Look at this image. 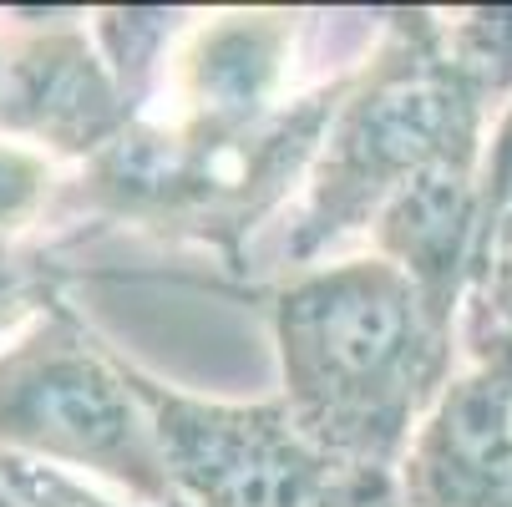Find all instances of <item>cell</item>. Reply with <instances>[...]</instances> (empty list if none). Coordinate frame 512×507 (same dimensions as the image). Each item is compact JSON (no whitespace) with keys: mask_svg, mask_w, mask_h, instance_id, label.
<instances>
[{"mask_svg":"<svg viewBox=\"0 0 512 507\" xmlns=\"http://www.w3.org/2000/svg\"><path fill=\"white\" fill-rule=\"evenodd\" d=\"M269 320L295 426L340 472H396L452 381V325L381 254L295 274Z\"/></svg>","mask_w":512,"mask_h":507,"instance_id":"1","label":"cell"},{"mask_svg":"<svg viewBox=\"0 0 512 507\" xmlns=\"http://www.w3.org/2000/svg\"><path fill=\"white\" fill-rule=\"evenodd\" d=\"M492 102L447 56L442 21L401 11L381 56L350 77L345 102L315 153L305 208L289 224L284 259L310 264L340 234L376 224L386 198L411 183L426 163L482 148Z\"/></svg>","mask_w":512,"mask_h":507,"instance_id":"2","label":"cell"},{"mask_svg":"<svg viewBox=\"0 0 512 507\" xmlns=\"http://www.w3.org/2000/svg\"><path fill=\"white\" fill-rule=\"evenodd\" d=\"M0 452L97 472L142 507L178 502L132 371L61 310L0 350Z\"/></svg>","mask_w":512,"mask_h":507,"instance_id":"3","label":"cell"},{"mask_svg":"<svg viewBox=\"0 0 512 507\" xmlns=\"http://www.w3.org/2000/svg\"><path fill=\"white\" fill-rule=\"evenodd\" d=\"M132 386L183 507H315L340 477L284 401H203L137 371Z\"/></svg>","mask_w":512,"mask_h":507,"instance_id":"4","label":"cell"},{"mask_svg":"<svg viewBox=\"0 0 512 507\" xmlns=\"http://www.w3.org/2000/svg\"><path fill=\"white\" fill-rule=\"evenodd\" d=\"M411 507H512V360L447 381L396 467Z\"/></svg>","mask_w":512,"mask_h":507,"instance_id":"5","label":"cell"},{"mask_svg":"<svg viewBox=\"0 0 512 507\" xmlns=\"http://www.w3.org/2000/svg\"><path fill=\"white\" fill-rule=\"evenodd\" d=\"M376 254L396 264L431 305V315L452 325L462 284H472L477 229H482V148H462L426 163L401 183L376 213Z\"/></svg>","mask_w":512,"mask_h":507,"instance_id":"6","label":"cell"},{"mask_svg":"<svg viewBox=\"0 0 512 507\" xmlns=\"http://www.w3.org/2000/svg\"><path fill=\"white\" fill-rule=\"evenodd\" d=\"M127 97L82 31H46L0 56V127L92 153L127 127Z\"/></svg>","mask_w":512,"mask_h":507,"instance_id":"7","label":"cell"},{"mask_svg":"<svg viewBox=\"0 0 512 507\" xmlns=\"http://www.w3.org/2000/svg\"><path fill=\"white\" fill-rule=\"evenodd\" d=\"M284 46V16H218L183 66V127L208 137H244L249 127H259L284 71Z\"/></svg>","mask_w":512,"mask_h":507,"instance_id":"8","label":"cell"},{"mask_svg":"<svg viewBox=\"0 0 512 507\" xmlns=\"http://www.w3.org/2000/svg\"><path fill=\"white\" fill-rule=\"evenodd\" d=\"M467 340L477 345V366L512 360V208L477 239Z\"/></svg>","mask_w":512,"mask_h":507,"instance_id":"9","label":"cell"},{"mask_svg":"<svg viewBox=\"0 0 512 507\" xmlns=\"http://www.w3.org/2000/svg\"><path fill=\"white\" fill-rule=\"evenodd\" d=\"M315 507H411V502H406L396 472H386V467H355V472H340Z\"/></svg>","mask_w":512,"mask_h":507,"instance_id":"10","label":"cell"},{"mask_svg":"<svg viewBox=\"0 0 512 507\" xmlns=\"http://www.w3.org/2000/svg\"><path fill=\"white\" fill-rule=\"evenodd\" d=\"M507 208H512V102L497 122L492 153H487V168H482V229H477V239L502 219Z\"/></svg>","mask_w":512,"mask_h":507,"instance_id":"11","label":"cell"},{"mask_svg":"<svg viewBox=\"0 0 512 507\" xmlns=\"http://www.w3.org/2000/svg\"><path fill=\"white\" fill-rule=\"evenodd\" d=\"M41 163L16 153V148H0V229H16L26 213L41 198Z\"/></svg>","mask_w":512,"mask_h":507,"instance_id":"12","label":"cell"},{"mask_svg":"<svg viewBox=\"0 0 512 507\" xmlns=\"http://www.w3.org/2000/svg\"><path fill=\"white\" fill-rule=\"evenodd\" d=\"M36 305V274L0 244V330H11Z\"/></svg>","mask_w":512,"mask_h":507,"instance_id":"13","label":"cell"},{"mask_svg":"<svg viewBox=\"0 0 512 507\" xmlns=\"http://www.w3.org/2000/svg\"><path fill=\"white\" fill-rule=\"evenodd\" d=\"M0 507H16V502H11V497H6V492H0Z\"/></svg>","mask_w":512,"mask_h":507,"instance_id":"14","label":"cell"},{"mask_svg":"<svg viewBox=\"0 0 512 507\" xmlns=\"http://www.w3.org/2000/svg\"><path fill=\"white\" fill-rule=\"evenodd\" d=\"M173 507H183V502H173Z\"/></svg>","mask_w":512,"mask_h":507,"instance_id":"15","label":"cell"}]
</instances>
